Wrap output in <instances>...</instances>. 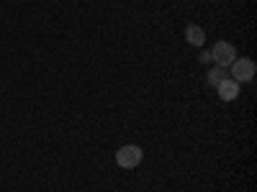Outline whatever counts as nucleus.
Listing matches in <instances>:
<instances>
[{
	"mask_svg": "<svg viewBox=\"0 0 257 192\" xmlns=\"http://www.w3.org/2000/svg\"><path fill=\"white\" fill-rule=\"evenodd\" d=\"M142 159H144L142 148L134 146V144H126V146H121L118 152H116V164L121 169H134V166L142 164Z\"/></svg>",
	"mask_w": 257,
	"mask_h": 192,
	"instance_id": "nucleus-1",
	"label": "nucleus"
},
{
	"mask_svg": "<svg viewBox=\"0 0 257 192\" xmlns=\"http://www.w3.org/2000/svg\"><path fill=\"white\" fill-rule=\"evenodd\" d=\"M229 70H231V80H237V82H252L254 80V72H257V64L252 59H234L229 64Z\"/></svg>",
	"mask_w": 257,
	"mask_h": 192,
	"instance_id": "nucleus-2",
	"label": "nucleus"
},
{
	"mask_svg": "<svg viewBox=\"0 0 257 192\" xmlns=\"http://www.w3.org/2000/svg\"><path fill=\"white\" fill-rule=\"evenodd\" d=\"M211 56L213 62L219 64V67H229V64L237 59V49H234V44H229V41H216V46L211 49Z\"/></svg>",
	"mask_w": 257,
	"mask_h": 192,
	"instance_id": "nucleus-3",
	"label": "nucleus"
},
{
	"mask_svg": "<svg viewBox=\"0 0 257 192\" xmlns=\"http://www.w3.org/2000/svg\"><path fill=\"white\" fill-rule=\"evenodd\" d=\"M216 90H219V98H221L224 102H231L234 98L239 95V82L231 80V77H224V80L216 84Z\"/></svg>",
	"mask_w": 257,
	"mask_h": 192,
	"instance_id": "nucleus-4",
	"label": "nucleus"
},
{
	"mask_svg": "<svg viewBox=\"0 0 257 192\" xmlns=\"http://www.w3.org/2000/svg\"><path fill=\"white\" fill-rule=\"evenodd\" d=\"M185 41L190 46H203V41H206V34L201 26H188L185 28Z\"/></svg>",
	"mask_w": 257,
	"mask_h": 192,
	"instance_id": "nucleus-5",
	"label": "nucleus"
},
{
	"mask_svg": "<svg viewBox=\"0 0 257 192\" xmlns=\"http://www.w3.org/2000/svg\"><path fill=\"white\" fill-rule=\"evenodd\" d=\"M224 77H226V72H224V67H219V64H216V67H211V70H208V74H206L208 84H213V88H216V84H219Z\"/></svg>",
	"mask_w": 257,
	"mask_h": 192,
	"instance_id": "nucleus-6",
	"label": "nucleus"
},
{
	"mask_svg": "<svg viewBox=\"0 0 257 192\" xmlns=\"http://www.w3.org/2000/svg\"><path fill=\"white\" fill-rule=\"evenodd\" d=\"M201 62H203V64H213V56H211V52H203V54H201Z\"/></svg>",
	"mask_w": 257,
	"mask_h": 192,
	"instance_id": "nucleus-7",
	"label": "nucleus"
}]
</instances>
